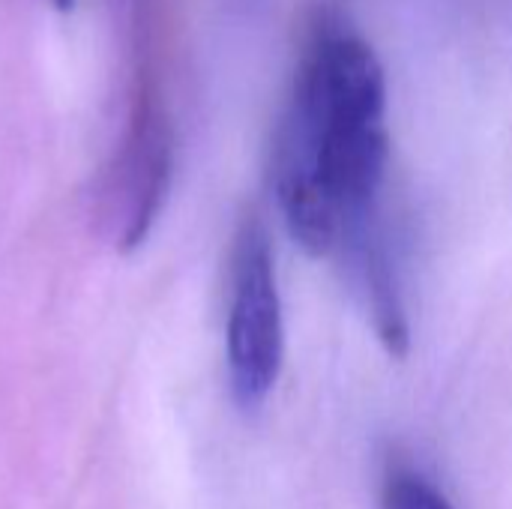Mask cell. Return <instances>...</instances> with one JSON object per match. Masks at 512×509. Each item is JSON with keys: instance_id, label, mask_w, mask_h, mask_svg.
Returning a JSON list of instances; mask_svg holds the SVG:
<instances>
[{"instance_id": "obj_1", "label": "cell", "mask_w": 512, "mask_h": 509, "mask_svg": "<svg viewBox=\"0 0 512 509\" xmlns=\"http://www.w3.org/2000/svg\"><path fill=\"white\" fill-rule=\"evenodd\" d=\"M387 78L372 45L339 21L309 39L285 105L273 186L300 249L339 255L387 222Z\"/></svg>"}, {"instance_id": "obj_2", "label": "cell", "mask_w": 512, "mask_h": 509, "mask_svg": "<svg viewBox=\"0 0 512 509\" xmlns=\"http://www.w3.org/2000/svg\"><path fill=\"white\" fill-rule=\"evenodd\" d=\"M138 51L129 87V105L120 138L99 177V222L117 249H135L147 240L168 198L174 171V129L159 72L147 51V27H135Z\"/></svg>"}, {"instance_id": "obj_3", "label": "cell", "mask_w": 512, "mask_h": 509, "mask_svg": "<svg viewBox=\"0 0 512 509\" xmlns=\"http://www.w3.org/2000/svg\"><path fill=\"white\" fill-rule=\"evenodd\" d=\"M225 357L234 402L246 414L258 411L270 399L285 360L276 258L270 234L258 216H246L234 240Z\"/></svg>"}, {"instance_id": "obj_4", "label": "cell", "mask_w": 512, "mask_h": 509, "mask_svg": "<svg viewBox=\"0 0 512 509\" xmlns=\"http://www.w3.org/2000/svg\"><path fill=\"white\" fill-rule=\"evenodd\" d=\"M384 509H456L420 471L396 468L384 483Z\"/></svg>"}, {"instance_id": "obj_5", "label": "cell", "mask_w": 512, "mask_h": 509, "mask_svg": "<svg viewBox=\"0 0 512 509\" xmlns=\"http://www.w3.org/2000/svg\"><path fill=\"white\" fill-rule=\"evenodd\" d=\"M54 3H57V6H60V9H69V6H72V3H75V0H54Z\"/></svg>"}]
</instances>
